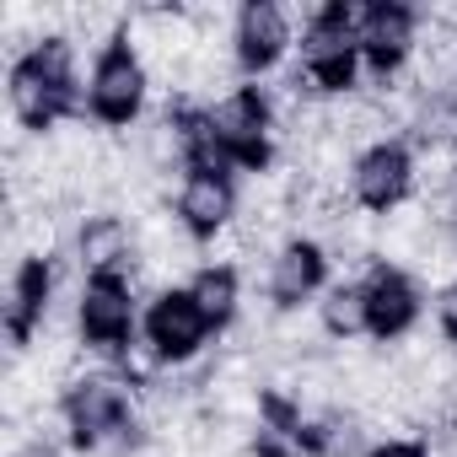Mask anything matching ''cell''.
<instances>
[{
  "label": "cell",
  "instance_id": "obj_9",
  "mask_svg": "<svg viewBox=\"0 0 457 457\" xmlns=\"http://www.w3.org/2000/svg\"><path fill=\"white\" fill-rule=\"evenodd\" d=\"M420 12L409 6V0H366V6H355V44H361V65L387 81L398 76L414 49H420Z\"/></svg>",
  "mask_w": 457,
  "mask_h": 457
},
{
  "label": "cell",
  "instance_id": "obj_20",
  "mask_svg": "<svg viewBox=\"0 0 457 457\" xmlns=\"http://www.w3.org/2000/svg\"><path fill=\"white\" fill-rule=\"evenodd\" d=\"M452 129H457V92H452Z\"/></svg>",
  "mask_w": 457,
  "mask_h": 457
},
{
  "label": "cell",
  "instance_id": "obj_5",
  "mask_svg": "<svg viewBox=\"0 0 457 457\" xmlns=\"http://www.w3.org/2000/svg\"><path fill=\"white\" fill-rule=\"evenodd\" d=\"M145 92H151V71H145V54L129 33H113L92 71H87V113L92 124L103 129H129L140 113H145Z\"/></svg>",
  "mask_w": 457,
  "mask_h": 457
},
{
  "label": "cell",
  "instance_id": "obj_3",
  "mask_svg": "<svg viewBox=\"0 0 457 457\" xmlns=\"http://www.w3.org/2000/svg\"><path fill=\"white\" fill-rule=\"evenodd\" d=\"M210 119V140L220 151V162L232 172H270L275 162V103L259 81H243L232 92H220L215 103H204Z\"/></svg>",
  "mask_w": 457,
  "mask_h": 457
},
{
  "label": "cell",
  "instance_id": "obj_2",
  "mask_svg": "<svg viewBox=\"0 0 457 457\" xmlns=\"http://www.w3.org/2000/svg\"><path fill=\"white\" fill-rule=\"evenodd\" d=\"M60 425H65V441L76 452H108V446H129L135 452L145 441V425L135 414V387L124 377H108V371L65 382Z\"/></svg>",
  "mask_w": 457,
  "mask_h": 457
},
{
  "label": "cell",
  "instance_id": "obj_16",
  "mask_svg": "<svg viewBox=\"0 0 457 457\" xmlns=\"http://www.w3.org/2000/svg\"><path fill=\"white\" fill-rule=\"evenodd\" d=\"M188 296L199 302V312L210 318V328L226 334V328L237 323V312H243V270L237 264H199L188 275Z\"/></svg>",
  "mask_w": 457,
  "mask_h": 457
},
{
  "label": "cell",
  "instance_id": "obj_6",
  "mask_svg": "<svg viewBox=\"0 0 457 457\" xmlns=\"http://www.w3.org/2000/svg\"><path fill=\"white\" fill-rule=\"evenodd\" d=\"M140 296H135V275L119 270V275H87L81 296H76V339L97 355H124L140 334Z\"/></svg>",
  "mask_w": 457,
  "mask_h": 457
},
{
  "label": "cell",
  "instance_id": "obj_13",
  "mask_svg": "<svg viewBox=\"0 0 457 457\" xmlns=\"http://www.w3.org/2000/svg\"><path fill=\"white\" fill-rule=\"evenodd\" d=\"M54 286H60V270H54L49 253H28V259L12 270L6 307H0V323H6L12 350H28V345L38 339V328L49 323V307H54Z\"/></svg>",
  "mask_w": 457,
  "mask_h": 457
},
{
  "label": "cell",
  "instance_id": "obj_10",
  "mask_svg": "<svg viewBox=\"0 0 457 457\" xmlns=\"http://www.w3.org/2000/svg\"><path fill=\"white\" fill-rule=\"evenodd\" d=\"M237 172L232 167H183L178 178V199H172V220L183 226L188 243H215L226 226L237 220Z\"/></svg>",
  "mask_w": 457,
  "mask_h": 457
},
{
  "label": "cell",
  "instance_id": "obj_4",
  "mask_svg": "<svg viewBox=\"0 0 457 457\" xmlns=\"http://www.w3.org/2000/svg\"><path fill=\"white\" fill-rule=\"evenodd\" d=\"M302 71L296 81H307L323 97H345L361 81V44H355V6L345 0H323V6L302 22Z\"/></svg>",
  "mask_w": 457,
  "mask_h": 457
},
{
  "label": "cell",
  "instance_id": "obj_19",
  "mask_svg": "<svg viewBox=\"0 0 457 457\" xmlns=\"http://www.w3.org/2000/svg\"><path fill=\"white\" fill-rule=\"evenodd\" d=\"M366 457H430V441H420V436H387V441H371Z\"/></svg>",
  "mask_w": 457,
  "mask_h": 457
},
{
  "label": "cell",
  "instance_id": "obj_18",
  "mask_svg": "<svg viewBox=\"0 0 457 457\" xmlns=\"http://www.w3.org/2000/svg\"><path fill=\"white\" fill-rule=\"evenodd\" d=\"M436 328H441L446 345H457V280H446L436 291Z\"/></svg>",
  "mask_w": 457,
  "mask_h": 457
},
{
  "label": "cell",
  "instance_id": "obj_7",
  "mask_svg": "<svg viewBox=\"0 0 457 457\" xmlns=\"http://www.w3.org/2000/svg\"><path fill=\"white\" fill-rule=\"evenodd\" d=\"M414 183H420V156L403 135H382L361 145L350 162V199L366 215H393L398 204H409Z\"/></svg>",
  "mask_w": 457,
  "mask_h": 457
},
{
  "label": "cell",
  "instance_id": "obj_17",
  "mask_svg": "<svg viewBox=\"0 0 457 457\" xmlns=\"http://www.w3.org/2000/svg\"><path fill=\"white\" fill-rule=\"evenodd\" d=\"M318 323H323V334L339 339V345L361 339V334H366V296H361V280L328 286L323 302H318Z\"/></svg>",
  "mask_w": 457,
  "mask_h": 457
},
{
  "label": "cell",
  "instance_id": "obj_8",
  "mask_svg": "<svg viewBox=\"0 0 457 457\" xmlns=\"http://www.w3.org/2000/svg\"><path fill=\"white\" fill-rule=\"evenodd\" d=\"M215 339L210 318L199 312V302L188 296V286H162L145 302L140 318V345L156 355V366H188L204 355V345Z\"/></svg>",
  "mask_w": 457,
  "mask_h": 457
},
{
  "label": "cell",
  "instance_id": "obj_1",
  "mask_svg": "<svg viewBox=\"0 0 457 457\" xmlns=\"http://www.w3.org/2000/svg\"><path fill=\"white\" fill-rule=\"evenodd\" d=\"M6 103H12V119L28 135H49L54 124L87 113V81L76 71V49H71L65 33H44L12 60Z\"/></svg>",
  "mask_w": 457,
  "mask_h": 457
},
{
  "label": "cell",
  "instance_id": "obj_15",
  "mask_svg": "<svg viewBox=\"0 0 457 457\" xmlns=\"http://www.w3.org/2000/svg\"><path fill=\"white\" fill-rule=\"evenodd\" d=\"M76 259H81L87 275H119V270H129L135 264V243H129L124 215H108V210L87 215L76 226Z\"/></svg>",
  "mask_w": 457,
  "mask_h": 457
},
{
  "label": "cell",
  "instance_id": "obj_12",
  "mask_svg": "<svg viewBox=\"0 0 457 457\" xmlns=\"http://www.w3.org/2000/svg\"><path fill=\"white\" fill-rule=\"evenodd\" d=\"M296 44V28H291V12L275 6V0H248L232 17V60L248 81L270 76Z\"/></svg>",
  "mask_w": 457,
  "mask_h": 457
},
{
  "label": "cell",
  "instance_id": "obj_11",
  "mask_svg": "<svg viewBox=\"0 0 457 457\" xmlns=\"http://www.w3.org/2000/svg\"><path fill=\"white\" fill-rule=\"evenodd\" d=\"M361 296H366V334L377 345H393V339H409L420 312H425V296L414 286L409 270L387 264V259H371L366 275H361Z\"/></svg>",
  "mask_w": 457,
  "mask_h": 457
},
{
  "label": "cell",
  "instance_id": "obj_14",
  "mask_svg": "<svg viewBox=\"0 0 457 457\" xmlns=\"http://www.w3.org/2000/svg\"><path fill=\"white\" fill-rule=\"evenodd\" d=\"M270 302L280 312H296L307 302H323L328 291V248L318 237H286L270 259Z\"/></svg>",
  "mask_w": 457,
  "mask_h": 457
}]
</instances>
